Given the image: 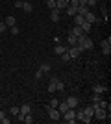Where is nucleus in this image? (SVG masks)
<instances>
[{
    "label": "nucleus",
    "instance_id": "f257e3e1",
    "mask_svg": "<svg viewBox=\"0 0 111 124\" xmlns=\"http://www.w3.org/2000/svg\"><path fill=\"white\" fill-rule=\"evenodd\" d=\"M76 46H80L81 50H89L93 48V39H89L87 33H81L80 37H76Z\"/></svg>",
    "mask_w": 111,
    "mask_h": 124
},
{
    "label": "nucleus",
    "instance_id": "f03ea898",
    "mask_svg": "<svg viewBox=\"0 0 111 124\" xmlns=\"http://www.w3.org/2000/svg\"><path fill=\"white\" fill-rule=\"evenodd\" d=\"M61 117H63L65 122H69V124H74V122H76V111H74L72 108H69L63 115H61Z\"/></svg>",
    "mask_w": 111,
    "mask_h": 124
},
{
    "label": "nucleus",
    "instance_id": "7ed1b4c3",
    "mask_svg": "<svg viewBox=\"0 0 111 124\" xmlns=\"http://www.w3.org/2000/svg\"><path fill=\"white\" fill-rule=\"evenodd\" d=\"M48 117H50V120H54V122L61 120V113H59L58 108H48Z\"/></svg>",
    "mask_w": 111,
    "mask_h": 124
},
{
    "label": "nucleus",
    "instance_id": "20e7f679",
    "mask_svg": "<svg viewBox=\"0 0 111 124\" xmlns=\"http://www.w3.org/2000/svg\"><path fill=\"white\" fill-rule=\"evenodd\" d=\"M100 45H102V52H104V56H109V54H111V39L107 37L106 41H102Z\"/></svg>",
    "mask_w": 111,
    "mask_h": 124
},
{
    "label": "nucleus",
    "instance_id": "39448f33",
    "mask_svg": "<svg viewBox=\"0 0 111 124\" xmlns=\"http://www.w3.org/2000/svg\"><path fill=\"white\" fill-rule=\"evenodd\" d=\"M67 52H69V56H70V59H78V56L81 54V48L80 46H72V48H67Z\"/></svg>",
    "mask_w": 111,
    "mask_h": 124
},
{
    "label": "nucleus",
    "instance_id": "423d86ee",
    "mask_svg": "<svg viewBox=\"0 0 111 124\" xmlns=\"http://www.w3.org/2000/svg\"><path fill=\"white\" fill-rule=\"evenodd\" d=\"M95 117L98 120H106V117H107V111L104 108H98V109H95Z\"/></svg>",
    "mask_w": 111,
    "mask_h": 124
},
{
    "label": "nucleus",
    "instance_id": "0eeeda50",
    "mask_svg": "<svg viewBox=\"0 0 111 124\" xmlns=\"http://www.w3.org/2000/svg\"><path fill=\"white\" fill-rule=\"evenodd\" d=\"M83 21H87V22H91V24H93V22H98V19H96V15L93 13V9H89V11L83 15Z\"/></svg>",
    "mask_w": 111,
    "mask_h": 124
},
{
    "label": "nucleus",
    "instance_id": "6e6552de",
    "mask_svg": "<svg viewBox=\"0 0 111 124\" xmlns=\"http://www.w3.org/2000/svg\"><path fill=\"white\" fill-rule=\"evenodd\" d=\"M78 104H80L78 96H69V98H67V106H69V108L76 109V108H78Z\"/></svg>",
    "mask_w": 111,
    "mask_h": 124
},
{
    "label": "nucleus",
    "instance_id": "1a4fd4ad",
    "mask_svg": "<svg viewBox=\"0 0 111 124\" xmlns=\"http://www.w3.org/2000/svg\"><path fill=\"white\" fill-rule=\"evenodd\" d=\"M74 111H76V119L78 120H81V122H85V124L91 122V119H87V117L83 115V109H74Z\"/></svg>",
    "mask_w": 111,
    "mask_h": 124
},
{
    "label": "nucleus",
    "instance_id": "9d476101",
    "mask_svg": "<svg viewBox=\"0 0 111 124\" xmlns=\"http://www.w3.org/2000/svg\"><path fill=\"white\" fill-rule=\"evenodd\" d=\"M83 115L87 117V119L93 120V117H95V108H93V106H87V108H83Z\"/></svg>",
    "mask_w": 111,
    "mask_h": 124
},
{
    "label": "nucleus",
    "instance_id": "9b49d317",
    "mask_svg": "<svg viewBox=\"0 0 111 124\" xmlns=\"http://www.w3.org/2000/svg\"><path fill=\"white\" fill-rule=\"evenodd\" d=\"M59 15H61V11H59V9H56V8H54V9H50V19H52L54 22L59 21Z\"/></svg>",
    "mask_w": 111,
    "mask_h": 124
},
{
    "label": "nucleus",
    "instance_id": "f8f14e48",
    "mask_svg": "<svg viewBox=\"0 0 111 124\" xmlns=\"http://www.w3.org/2000/svg\"><path fill=\"white\" fill-rule=\"evenodd\" d=\"M56 83H58V78H52L50 83H48V93H56L58 89H56Z\"/></svg>",
    "mask_w": 111,
    "mask_h": 124
},
{
    "label": "nucleus",
    "instance_id": "ddd939ff",
    "mask_svg": "<svg viewBox=\"0 0 111 124\" xmlns=\"http://www.w3.org/2000/svg\"><path fill=\"white\" fill-rule=\"evenodd\" d=\"M4 22H6V26H7V28H11V26H15V17H13V15H7V17H6V19H4Z\"/></svg>",
    "mask_w": 111,
    "mask_h": 124
},
{
    "label": "nucleus",
    "instance_id": "4468645a",
    "mask_svg": "<svg viewBox=\"0 0 111 124\" xmlns=\"http://www.w3.org/2000/svg\"><path fill=\"white\" fill-rule=\"evenodd\" d=\"M80 28L83 30V33H89V31H91V28H93V24H91V22H87V21H83Z\"/></svg>",
    "mask_w": 111,
    "mask_h": 124
},
{
    "label": "nucleus",
    "instance_id": "2eb2a0df",
    "mask_svg": "<svg viewBox=\"0 0 111 124\" xmlns=\"http://www.w3.org/2000/svg\"><path fill=\"white\" fill-rule=\"evenodd\" d=\"M19 109H21V113H22V115H28L30 111H32V106H30V104H22Z\"/></svg>",
    "mask_w": 111,
    "mask_h": 124
},
{
    "label": "nucleus",
    "instance_id": "dca6fc26",
    "mask_svg": "<svg viewBox=\"0 0 111 124\" xmlns=\"http://www.w3.org/2000/svg\"><path fill=\"white\" fill-rule=\"evenodd\" d=\"M107 91V87H104V85H93V93H106Z\"/></svg>",
    "mask_w": 111,
    "mask_h": 124
},
{
    "label": "nucleus",
    "instance_id": "f3484780",
    "mask_svg": "<svg viewBox=\"0 0 111 124\" xmlns=\"http://www.w3.org/2000/svg\"><path fill=\"white\" fill-rule=\"evenodd\" d=\"M54 52H56L58 56H61L63 52H67V46H63V45H56V48H54Z\"/></svg>",
    "mask_w": 111,
    "mask_h": 124
},
{
    "label": "nucleus",
    "instance_id": "a211bd4d",
    "mask_svg": "<svg viewBox=\"0 0 111 124\" xmlns=\"http://www.w3.org/2000/svg\"><path fill=\"white\" fill-rule=\"evenodd\" d=\"M70 33H72V35H76V37H80V35H81V33H83V30H81L80 26H74L72 30H70Z\"/></svg>",
    "mask_w": 111,
    "mask_h": 124
},
{
    "label": "nucleus",
    "instance_id": "6ab92c4d",
    "mask_svg": "<svg viewBox=\"0 0 111 124\" xmlns=\"http://www.w3.org/2000/svg\"><path fill=\"white\" fill-rule=\"evenodd\" d=\"M65 13H67V15H70V17H74L76 15V8H72V6H67V8H65Z\"/></svg>",
    "mask_w": 111,
    "mask_h": 124
},
{
    "label": "nucleus",
    "instance_id": "aec40b11",
    "mask_svg": "<svg viewBox=\"0 0 111 124\" xmlns=\"http://www.w3.org/2000/svg\"><path fill=\"white\" fill-rule=\"evenodd\" d=\"M50 69H52V67H50V63H43L39 70H41L43 74H46V72H50Z\"/></svg>",
    "mask_w": 111,
    "mask_h": 124
},
{
    "label": "nucleus",
    "instance_id": "412c9836",
    "mask_svg": "<svg viewBox=\"0 0 111 124\" xmlns=\"http://www.w3.org/2000/svg\"><path fill=\"white\" fill-rule=\"evenodd\" d=\"M22 9L26 11V13H32L33 8H32V4H30V2H22Z\"/></svg>",
    "mask_w": 111,
    "mask_h": 124
},
{
    "label": "nucleus",
    "instance_id": "4be33fe9",
    "mask_svg": "<svg viewBox=\"0 0 111 124\" xmlns=\"http://www.w3.org/2000/svg\"><path fill=\"white\" fill-rule=\"evenodd\" d=\"M0 124H9V119L4 115V111H2V109H0Z\"/></svg>",
    "mask_w": 111,
    "mask_h": 124
},
{
    "label": "nucleus",
    "instance_id": "5701e85b",
    "mask_svg": "<svg viewBox=\"0 0 111 124\" xmlns=\"http://www.w3.org/2000/svg\"><path fill=\"white\" fill-rule=\"evenodd\" d=\"M58 109H59V113L63 115L67 109H69V106H67V102H63V104H58Z\"/></svg>",
    "mask_w": 111,
    "mask_h": 124
},
{
    "label": "nucleus",
    "instance_id": "b1692460",
    "mask_svg": "<svg viewBox=\"0 0 111 124\" xmlns=\"http://www.w3.org/2000/svg\"><path fill=\"white\" fill-rule=\"evenodd\" d=\"M81 22H83V15H74V24L81 26Z\"/></svg>",
    "mask_w": 111,
    "mask_h": 124
},
{
    "label": "nucleus",
    "instance_id": "393cba45",
    "mask_svg": "<svg viewBox=\"0 0 111 124\" xmlns=\"http://www.w3.org/2000/svg\"><path fill=\"white\" fill-rule=\"evenodd\" d=\"M67 41H69V45H72V46H76V35H72V33H69V35H67Z\"/></svg>",
    "mask_w": 111,
    "mask_h": 124
},
{
    "label": "nucleus",
    "instance_id": "a878e982",
    "mask_svg": "<svg viewBox=\"0 0 111 124\" xmlns=\"http://www.w3.org/2000/svg\"><path fill=\"white\" fill-rule=\"evenodd\" d=\"M22 122H26V124H32V122H33V117H32L30 113H28V115H24V120H22Z\"/></svg>",
    "mask_w": 111,
    "mask_h": 124
},
{
    "label": "nucleus",
    "instance_id": "bb28decb",
    "mask_svg": "<svg viewBox=\"0 0 111 124\" xmlns=\"http://www.w3.org/2000/svg\"><path fill=\"white\" fill-rule=\"evenodd\" d=\"M56 89H58V91H63V89H65V83L61 82V80H58V83H56Z\"/></svg>",
    "mask_w": 111,
    "mask_h": 124
},
{
    "label": "nucleus",
    "instance_id": "cd10ccee",
    "mask_svg": "<svg viewBox=\"0 0 111 124\" xmlns=\"http://www.w3.org/2000/svg\"><path fill=\"white\" fill-rule=\"evenodd\" d=\"M46 6H48V9H54L56 8V0H46Z\"/></svg>",
    "mask_w": 111,
    "mask_h": 124
},
{
    "label": "nucleus",
    "instance_id": "c85d7f7f",
    "mask_svg": "<svg viewBox=\"0 0 111 124\" xmlns=\"http://www.w3.org/2000/svg\"><path fill=\"white\" fill-rule=\"evenodd\" d=\"M7 30V26H6V22H4V19L0 21V33H4V31Z\"/></svg>",
    "mask_w": 111,
    "mask_h": 124
},
{
    "label": "nucleus",
    "instance_id": "c756f323",
    "mask_svg": "<svg viewBox=\"0 0 111 124\" xmlns=\"http://www.w3.org/2000/svg\"><path fill=\"white\" fill-rule=\"evenodd\" d=\"M9 31H11V33H13V35H19V26H11V28H9Z\"/></svg>",
    "mask_w": 111,
    "mask_h": 124
},
{
    "label": "nucleus",
    "instance_id": "7c9ffc66",
    "mask_svg": "<svg viewBox=\"0 0 111 124\" xmlns=\"http://www.w3.org/2000/svg\"><path fill=\"white\" fill-rule=\"evenodd\" d=\"M19 111H21V109L17 108V106H11V108H9V113H11V115H17Z\"/></svg>",
    "mask_w": 111,
    "mask_h": 124
},
{
    "label": "nucleus",
    "instance_id": "2f4dec72",
    "mask_svg": "<svg viewBox=\"0 0 111 124\" xmlns=\"http://www.w3.org/2000/svg\"><path fill=\"white\" fill-rule=\"evenodd\" d=\"M58 100H56V98H52V100H50V104H48V108H58Z\"/></svg>",
    "mask_w": 111,
    "mask_h": 124
},
{
    "label": "nucleus",
    "instance_id": "473e14b6",
    "mask_svg": "<svg viewBox=\"0 0 111 124\" xmlns=\"http://www.w3.org/2000/svg\"><path fill=\"white\" fill-rule=\"evenodd\" d=\"M61 59H63V61H70V56H69V52H63V54H61Z\"/></svg>",
    "mask_w": 111,
    "mask_h": 124
},
{
    "label": "nucleus",
    "instance_id": "72a5a7b5",
    "mask_svg": "<svg viewBox=\"0 0 111 124\" xmlns=\"http://www.w3.org/2000/svg\"><path fill=\"white\" fill-rule=\"evenodd\" d=\"M35 78H37V80H41V78H43V72H41V70H37V72H35Z\"/></svg>",
    "mask_w": 111,
    "mask_h": 124
},
{
    "label": "nucleus",
    "instance_id": "f704fd0d",
    "mask_svg": "<svg viewBox=\"0 0 111 124\" xmlns=\"http://www.w3.org/2000/svg\"><path fill=\"white\" fill-rule=\"evenodd\" d=\"M15 8H22V0H17V2H15Z\"/></svg>",
    "mask_w": 111,
    "mask_h": 124
},
{
    "label": "nucleus",
    "instance_id": "c9c22d12",
    "mask_svg": "<svg viewBox=\"0 0 111 124\" xmlns=\"http://www.w3.org/2000/svg\"><path fill=\"white\" fill-rule=\"evenodd\" d=\"M0 21H2V15H0Z\"/></svg>",
    "mask_w": 111,
    "mask_h": 124
},
{
    "label": "nucleus",
    "instance_id": "e433bc0d",
    "mask_svg": "<svg viewBox=\"0 0 111 124\" xmlns=\"http://www.w3.org/2000/svg\"><path fill=\"white\" fill-rule=\"evenodd\" d=\"M0 109H2V104H0Z\"/></svg>",
    "mask_w": 111,
    "mask_h": 124
}]
</instances>
